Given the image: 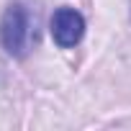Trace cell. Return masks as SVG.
<instances>
[{"mask_svg": "<svg viewBox=\"0 0 131 131\" xmlns=\"http://www.w3.org/2000/svg\"><path fill=\"white\" fill-rule=\"evenodd\" d=\"M0 41H3L5 51L8 54H26L28 49V41H31V21H28V13L23 5H10L0 21Z\"/></svg>", "mask_w": 131, "mask_h": 131, "instance_id": "cell-1", "label": "cell"}, {"mask_svg": "<svg viewBox=\"0 0 131 131\" xmlns=\"http://www.w3.org/2000/svg\"><path fill=\"white\" fill-rule=\"evenodd\" d=\"M85 34V21L75 8H59L51 18V36L62 49L75 46Z\"/></svg>", "mask_w": 131, "mask_h": 131, "instance_id": "cell-2", "label": "cell"}]
</instances>
